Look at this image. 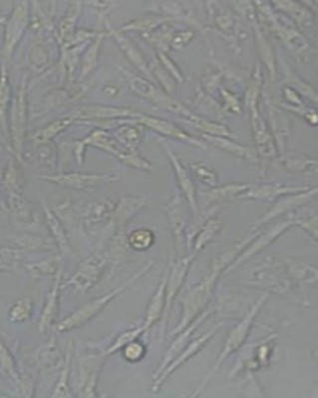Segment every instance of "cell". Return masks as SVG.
<instances>
[{
    "mask_svg": "<svg viewBox=\"0 0 318 398\" xmlns=\"http://www.w3.org/2000/svg\"><path fill=\"white\" fill-rule=\"evenodd\" d=\"M270 293L263 294V295L251 306V310L242 318V321L237 322L235 328L230 332L227 340L225 341V345H223V348H221L220 355H219L218 360H216L213 369H212L209 374H207L206 378L200 383V385L195 388V392L191 395L192 397H198V395L204 390V388H206L209 381H211V379L214 378V374L218 373L221 364L228 359V357H230L232 353L237 352V350L244 345L247 336H249V333H251V328H253L251 326H253L254 319H256V315L260 313L261 308L265 305L268 299L270 298Z\"/></svg>",
    "mask_w": 318,
    "mask_h": 398,
    "instance_id": "3",
    "label": "cell"
},
{
    "mask_svg": "<svg viewBox=\"0 0 318 398\" xmlns=\"http://www.w3.org/2000/svg\"><path fill=\"white\" fill-rule=\"evenodd\" d=\"M152 266L153 262L146 264L133 276H131L126 282H124L121 286L112 290V291L105 294V295L98 297V298L93 299V300L84 304L83 306L75 310L74 312L65 317L64 319L61 320L56 325V331L58 333H68V332H71L73 329H79L85 326L87 322H90L96 315L100 314L118 296L121 295L127 289L130 288L134 283L145 276L147 273H149Z\"/></svg>",
    "mask_w": 318,
    "mask_h": 398,
    "instance_id": "2",
    "label": "cell"
},
{
    "mask_svg": "<svg viewBox=\"0 0 318 398\" xmlns=\"http://www.w3.org/2000/svg\"><path fill=\"white\" fill-rule=\"evenodd\" d=\"M62 267V258L60 255H53L42 260L27 264L25 269L32 277L55 276L58 270Z\"/></svg>",
    "mask_w": 318,
    "mask_h": 398,
    "instance_id": "29",
    "label": "cell"
},
{
    "mask_svg": "<svg viewBox=\"0 0 318 398\" xmlns=\"http://www.w3.org/2000/svg\"><path fill=\"white\" fill-rule=\"evenodd\" d=\"M28 20V8L27 2H20L14 9L13 15L8 21L6 33V52L11 54L21 35L27 27Z\"/></svg>",
    "mask_w": 318,
    "mask_h": 398,
    "instance_id": "19",
    "label": "cell"
},
{
    "mask_svg": "<svg viewBox=\"0 0 318 398\" xmlns=\"http://www.w3.org/2000/svg\"><path fill=\"white\" fill-rule=\"evenodd\" d=\"M139 121L145 125V126L149 127L150 129H155L158 133L162 134V135L172 136V138H178V140L190 141V143H194V145H202L201 143H199V141L191 138L185 132L181 131L180 129L177 128L173 124L165 121V120L144 116L141 117Z\"/></svg>",
    "mask_w": 318,
    "mask_h": 398,
    "instance_id": "26",
    "label": "cell"
},
{
    "mask_svg": "<svg viewBox=\"0 0 318 398\" xmlns=\"http://www.w3.org/2000/svg\"><path fill=\"white\" fill-rule=\"evenodd\" d=\"M118 135L121 136L122 141L129 143V145H135L140 138V132L135 127H123V129L118 131Z\"/></svg>",
    "mask_w": 318,
    "mask_h": 398,
    "instance_id": "44",
    "label": "cell"
},
{
    "mask_svg": "<svg viewBox=\"0 0 318 398\" xmlns=\"http://www.w3.org/2000/svg\"><path fill=\"white\" fill-rule=\"evenodd\" d=\"M223 268L225 267H223V265L214 259V262L212 263L209 274L199 284L188 289L181 297L182 315H181L180 322L177 325L176 328L170 334L171 338H174L183 329L187 328L188 325L192 324L204 311L207 310L209 300L213 295L216 281L225 271Z\"/></svg>",
    "mask_w": 318,
    "mask_h": 398,
    "instance_id": "1",
    "label": "cell"
},
{
    "mask_svg": "<svg viewBox=\"0 0 318 398\" xmlns=\"http://www.w3.org/2000/svg\"><path fill=\"white\" fill-rule=\"evenodd\" d=\"M0 385H1V379H0Z\"/></svg>",
    "mask_w": 318,
    "mask_h": 398,
    "instance_id": "46",
    "label": "cell"
},
{
    "mask_svg": "<svg viewBox=\"0 0 318 398\" xmlns=\"http://www.w3.org/2000/svg\"><path fill=\"white\" fill-rule=\"evenodd\" d=\"M149 204V200L144 197H124L115 204L113 213V228L115 232H123L129 221L135 218L143 208Z\"/></svg>",
    "mask_w": 318,
    "mask_h": 398,
    "instance_id": "15",
    "label": "cell"
},
{
    "mask_svg": "<svg viewBox=\"0 0 318 398\" xmlns=\"http://www.w3.org/2000/svg\"><path fill=\"white\" fill-rule=\"evenodd\" d=\"M122 350H123L124 359L129 362H140L147 353L146 346L138 340L131 341L130 343L125 346Z\"/></svg>",
    "mask_w": 318,
    "mask_h": 398,
    "instance_id": "40",
    "label": "cell"
},
{
    "mask_svg": "<svg viewBox=\"0 0 318 398\" xmlns=\"http://www.w3.org/2000/svg\"><path fill=\"white\" fill-rule=\"evenodd\" d=\"M249 284L277 295H289L296 287L284 270L280 256L266 258L265 262L254 271Z\"/></svg>",
    "mask_w": 318,
    "mask_h": 398,
    "instance_id": "4",
    "label": "cell"
},
{
    "mask_svg": "<svg viewBox=\"0 0 318 398\" xmlns=\"http://www.w3.org/2000/svg\"><path fill=\"white\" fill-rule=\"evenodd\" d=\"M294 225H298L301 229L305 230L317 241V216L313 218H296Z\"/></svg>",
    "mask_w": 318,
    "mask_h": 398,
    "instance_id": "43",
    "label": "cell"
},
{
    "mask_svg": "<svg viewBox=\"0 0 318 398\" xmlns=\"http://www.w3.org/2000/svg\"><path fill=\"white\" fill-rule=\"evenodd\" d=\"M33 303L28 297L20 299L9 308V321L14 324H21L27 322L32 315Z\"/></svg>",
    "mask_w": 318,
    "mask_h": 398,
    "instance_id": "32",
    "label": "cell"
},
{
    "mask_svg": "<svg viewBox=\"0 0 318 398\" xmlns=\"http://www.w3.org/2000/svg\"><path fill=\"white\" fill-rule=\"evenodd\" d=\"M25 258V251L15 247L0 248V267L11 269L15 264L21 262Z\"/></svg>",
    "mask_w": 318,
    "mask_h": 398,
    "instance_id": "38",
    "label": "cell"
},
{
    "mask_svg": "<svg viewBox=\"0 0 318 398\" xmlns=\"http://www.w3.org/2000/svg\"><path fill=\"white\" fill-rule=\"evenodd\" d=\"M169 219L170 227L175 240L176 250L179 258L183 257L184 251L187 248V229L184 218L182 197L175 195L165 206Z\"/></svg>",
    "mask_w": 318,
    "mask_h": 398,
    "instance_id": "12",
    "label": "cell"
},
{
    "mask_svg": "<svg viewBox=\"0 0 318 398\" xmlns=\"http://www.w3.org/2000/svg\"><path fill=\"white\" fill-rule=\"evenodd\" d=\"M72 362V343H69L67 353L63 360L62 367H61L60 374L57 383L54 386L53 392L51 393L53 397H72L73 393L71 386H70V371H71Z\"/></svg>",
    "mask_w": 318,
    "mask_h": 398,
    "instance_id": "27",
    "label": "cell"
},
{
    "mask_svg": "<svg viewBox=\"0 0 318 398\" xmlns=\"http://www.w3.org/2000/svg\"><path fill=\"white\" fill-rule=\"evenodd\" d=\"M0 367L4 369V373H6L7 376L18 385L20 374H18V369H16L15 360L11 355V350L4 345L1 339H0Z\"/></svg>",
    "mask_w": 318,
    "mask_h": 398,
    "instance_id": "36",
    "label": "cell"
},
{
    "mask_svg": "<svg viewBox=\"0 0 318 398\" xmlns=\"http://www.w3.org/2000/svg\"><path fill=\"white\" fill-rule=\"evenodd\" d=\"M80 117L82 118H112L122 116H134V113L125 109L109 107H87L80 111Z\"/></svg>",
    "mask_w": 318,
    "mask_h": 398,
    "instance_id": "35",
    "label": "cell"
},
{
    "mask_svg": "<svg viewBox=\"0 0 318 398\" xmlns=\"http://www.w3.org/2000/svg\"><path fill=\"white\" fill-rule=\"evenodd\" d=\"M63 267H61L54 276L53 287L47 294L46 305L42 310L39 322V331L41 334L46 333L57 320L59 314V302L60 292L62 288Z\"/></svg>",
    "mask_w": 318,
    "mask_h": 398,
    "instance_id": "14",
    "label": "cell"
},
{
    "mask_svg": "<svg viewBox=\"0 0 318 398\" xmlns=\"http://www.w3.org/2000/svg\"><path fill=\"white\" fill-rule=\"evenodd\" d=\"M197 257L195 254L190 253L187 256H183L177 259L175 262L168 268V278H167L166 284V301H165L164 313L162 315V327L161 336H165L166 331L167 322H168L170 312H171L172 306L176 297L180 293L184 283L186 281L190 270L191 266Z\"/></svg>",
    "mask_w": 318,
    "mask_h": 398,
    "instance_id": "6",
    "label": "cell"
},
{
    "mask_svg": "<svg viewBox=\"0 0 318 398\" xmlns=\"http://www.w3.org/2000/svg\"><path fill=\"white\" fill-rule=\"evenodd\" d=\"M308 187H287V185H263L258 187H251L240 195V199L253 200H270L277 199V197H286V195L296 194V193L306 192L310 190Z\"/></svg>",
    "mask_w": 318,
    "mask_h": 398,
    "instance_id": "18",
    "label": "cell"
},
{
    "mask_svg": "<svg viewBox=\"0 0 318 398\" xmlns=\"http://www.w3.org/2000/svg\"><path fill=\"white\" fill-rule=\"evenodd\" d=\"M170 159H171L172 164H173L174 171H175L177 180H178L179 187L182 190L184 197L187 200L188 204L192 207L195 213H198V202H197V193H195V187L190 176L184 169L182 164L179 162L175 155L171 152L170 148H167Z\"/></svg>",
    "mask_w": 318,
    "mask_h": 398,
    "instance_id": "23",
    "label": "cell"
},
{
    "mask_svg": "<svg viewBox=\"0 0 318 398\" xmlns=\"http://www.w3.org/2000/svg\"><path fill=\"white\" fill-rule=\"evenodd\" d=\"M284 270L296 287L317 283V269L314 266L289 257H280Z\"/></svg>",
    "mask_w": 318,
    "mask_h": 398,
    "instance_id": "17",
    "label": "cell"
},
{
    "mask_svg": "<svg viewBox=\"0 0 318 398\" xmlns=\"http://www.w3.org/2000/svg\"><path fill=\"white\" fill-rule=\"evenodd\" d=\"M146 332L147 331L144 328L143 325L136 327V328L127 329V331L120 334L119 336H117L116 340L111 343L110 347L105 350L106 355H113V353L119 352V350H121L125 346L130 343L131 341L138 340V339L140 338L143 334H145Z\"/></svg>",
    "mask_w": 318,
    "mask_h": 398,
    "instance_id": "34",
    "label": "cell"
},
{
    "mask_svg": "<svg viewBox=\"0 0 318 398\" xmlns=\"http://www.w3.org/2000/svg\"><path fill=\"white\" fill-rule=\"evenodd\" d=\"M44 213H46V223L53 235V240L55 242L56 246L62 254H68L71 250L69 240H68L67 234H66L65 228L63 227L62 223L56 218L50 209L44 206Z\"/></svg>",
    "mask_w": 318,
    "mask_h": 398,
    "instance_id": "28",
    "label": "cell"
},
{
    "mask_svg": "<svg viewBox=\"0 0 318 398\" xmlns=\"http://www.w3.org/2000/svg\"><path fill=\"white\" fill-rule=\"evenodd\" d=\"M113 35H114L115 38L117 39L118 43L120 44L121 48L123 49L125 54H126L127 57H129L134 65H136L142 72L146 73L147 75H150L149 70H148L147 65H146L145 60H144L141 54L137 50L135 46L129 41L128 39L125 38L123 35L120 34V32L113 31Z\"/></svg>",
    "mask_w": 318,
    "mask_h": 398,
    "instance_id": "33",
    "label": "cell"
},
{
    "mask_svg": "<svg viewBox=\"0 0 318 398\" xmlns=\"http://www.w3.org/2000/svg\"><path fill=\"white\" fill-rule=\"evenodd\" d=\"M191 169H192L195 178L204 185H208L209 187H216L218 185V176H216V171L205 162H195V164H191Z\"/></svg>",
    "mask_w": 318,
    "mask_h": 398,
    "instance_id": "37",
    "label": "cell"
},
{
    "mask_svg": "<svg viewBox=\"0 0 318 398\" xmlns=\"http://www.w3.org/2000/svg\"><path fill=\"white\" fill-rule=\"evenodd\" d=\"M317 187L310 188L306 192L296 193V194L287 195L286 199H279L272 209H270L265 215L258 219L253 226V232L261 229L263 225H268L270 221L279 218L280 215L289 213L293 209L298 208L299 206H305L317 195Z\"/></svg>",
    "mask_w": 318,
    "mask_h": 398,
    "instance_id": "11",
    "label": "cell"
},
{
    "mask_svg": "<svg viewBox=\"0 0 318 398\" xmlns=\"http://www.w3.org/2000/svg\"><path fill=\"white\" fill-rule=\"evenodd\" d=\"M129 81H130L132 89L138 95L142 96L144 98L156 103L157 105L166 108V109L176 111L178 113H183L182 111H185L180 104L177 103L173 99L165 96L161 91L158 90L156 87L149 83L147 80H144L142 78L135 76V75H130Z\"/></svg>",
    "mask_w": 318,
    "mask_h": 398,
    "instance_id": "16",
    "label": "cell"
},
{
    "mask_svg": "<svg viewBox=\"0 0 318 398\" xmlns=\"http://www.w3.org/2000/svg\"><path fill=\"white\" fill-rule=\"evenodd\" d=\"M11 241L15 248L23 251L51 252L57 248L53 240L40 235H16Z\"/></svg>",
    "mask_w": 318,
    "mask_h": 398,
    "instance_id": "25",
    "label": "cell"
},
{
    "mask_svg": "<svg viewBox=\"0 0 318 398\" xmlns=\"http://www.w3.org/2000/svg\"><path fill=\"white\" fill-rule=\"evenodd\" d=\"M2 271H6V269H4V268H1L0 267V272H2Z\"/></svg>",
    "mask_w": 318,
    "mask_h": 398,
    "instance_id": "45",
    "label": "cell"
},
{
    "mask_svg": "<svg viewBox=\"0 0 318 398\" xmlns=\"http://www.w3.org/2000/svg\"><path fill=\"white\" fill-rule=\"evenodd\" d=\"M64 357L60 353L55 339L47 341L46 345L39 348L36 355V360L40 367L44 369H50L55 367L59 364H62Z\"/></svg>",
    "mask_w": 318,
    "mask_h": 398,
    "instance_id": "30",
    "label": "cell"
},
{
    "mask_svg": "<svg viewBox=\"0 0 318 398\" xmlns=\"http://www.w3.org/2000/svg\"><path fill=\"white\" fill-rule=\"evenodd\" d=\"M42 178L61 185V187L81 190L97 187L103 183H113V181L119 180V176L113 173L103 174L67 173L43 176Z\"/></svg>",
    "mask_w": 318,
    "mask_h": 398,
    "instance_id": "10",
    "label": "cell"
},
{
    "mask_svg": "<svg viewBox=\"0 0 318 398\" xmlns=\"http://www.w3.org/2000/svg\"><path fill=\"white\" fill-rule=\"evenodd\" d=\"M107 357L105 352H87L79 357L80 397H97L99 376Z\"/></svg>",
    "mask_w": 318,
    "mask_h": 398,
    "instance_id": "7",
    "label": "cell"
},
{
    "mask_svg": "<svg viewBox=\"0 0 318 398\" xmlns=\"http://www.w3.org/2000/svg\"><path fill=\"white\" fill-rule=\"evenodd\" d=\"M72 6L69 7V10H68L67 14H66L64 20H62V22H61V26H60V34H61V37H67L68 34H70V30L72 29V25L74 24L75 22V20H76L77 16H74L76 15L77 13H78V8L79 7H77V6H78V2H75V3H71Z\"/></svg>",
    "mask_w": 318,
    "mask_h": 398,
    "instance_id": "41",
    "label": "cell"
},
{
    "mask_svg": "<svg viewBox=\"0 0 318 398\" xmlns=\"http://www.w3.org/2000/svg\"><path fill=\"white\" fill-rule=\"evenodd\" d=\"M115 202L109 199L92 202L84 213L83 222L87 229H93L96 226L105 225L112 221Z\"/></svg>",
    "mask_w": 318,
    "mask_h": 398,
    "instance_id": "21",
    "label": "cell"
},
{
    "mask_svg": "<svg viewBox=\"0 0 318 398\" xmlns=\"http://www.w3.org/2000/svg\"><path fill=\"white\" fill-rule=\"evenodd\" d=\"M109 262L110 257L107 254L91 255L80 264L78 269L67 281L62 283V287H70L80 293H87L102 279Z\"/></svg>",
    "mask_w": 318,
    "mask_h": 398,
    "instance_id": "5",
    "label": "cell"
},
{
    "mask_svg": "<svg viewBox=\"0 0 318 398\" xmlns=\"http://www.w3.org/2000/svg\"><path fill=\"white\" fill-rule=\"evenodd\" d=\"M251 188L249 185H227L212 188L208 192L202 193V206H219L225 202L240 197Z\"/></svg>",
    "mask_w": 318,
    "mask_h": 398,
    "instance_id": "20",
    "label": "cell"
},
{
    "mask_svg": "<svg viewBox=\"0 0 318 398\" xmlns=\"http://www.w3.org/2000/svg\"><path fill=\"white\" fill-rule=\"evenodd\" d=\"M223 324V322H218V324L214 325L213 328L209 329L207 333L195 339V340L190 341L182 352L179 353L175 359L170 362L169 366L162 371L161 374L155 378V383L153 385V392H157L161 388V386L164 385L165 381L172 376V374L175 373L179 367H182L188 360L192 359L198 353L201 352L205 346L209 343V341L220 331Z\"/></svg>",
    "mask_w": 318,
    "mask_h": 398,
    "instance_id": "9",
    "label": "cell"
},
{
    "mask_svg": "<svg viewBox=\"0 0 318 398\" xmlns=\"http://www.w3.org/2000/svg\"><path fill=\"white\" fill-rule=\"evenodd\" d=\"M293 225L294 219H289V220L280 222L279 225H273L272 227L265 230V232H260L258 236L254 238L253 241L247 245L242 253L235 258L234 262L228 266L227 269L225 270V272H223V275L230 274L233 271L237 269V267L242 266V264L249 261V259L253 258L254 256L258 255L261 251L265 250L266 247L270 246L280 235L284 234L287 229H289V228Z\"/></svg>",
    "mask_w": 318,
    "mask_h": 398,
    "instance_id": "8",
    "label": "cell"
},
{
    "mask_svg": "<svg viewBox=\"0 0 318 398\" xmlns=\"http://www.w3.org/2000/svg\"><path fill=\"white\" fill-rule=\"evenodd\" d=\"M168 271L169 269H167L163 274L159 286L155 291L154 295L151 298L147 311H146L145 321L142 324L146 331H148L151 327L154 326L158 322L161 321L163 313H164L165 301H166V284Z\"/></svg>",
    "mask_w": 318,
    "mask_h": 398,
    "instance_id": "22",
    "label": "cell"
},
{
    "mask_svg": "<svg viewBox=\"0 0 318 398\" xmlns=\"http://www.w3.org/2000/svg\"><path fill=\"white\" fill-rule=\"evenodd\" d=\"M8 82H7V76L6 71H2L1 77H0V120L4 121V114H6L7 102L9 98Z\"/></svg>",
    "mask_w": 318,
    "mask_h": 398,
    "instance_id": "42",
    "label": "cell"
},
{
    "mask_svg": "<svg viewBox=\"0 0 318 398\" xmlns=\"http://www.w3.org/2000/svg\"><path fill=\"white\" fill-rule=\"evenodd\" d=\"M212 312H213L212 308H209V310L207 308V310L204 311V312H202V314L192 322V324L188 325L187 328L183 329L182 332H180V333L177 334V336H174L175 340H174L172 345L170 346L169 350H167V353H165L164 359H163L161 364H160L156 373H155L154 379L158 378V376L161 374L162 371L169 366L170 362L175 359L179 353L182 352L184 348H186V346L190 343V339L192 338L195 329L199 328L202 322L206 321V319H208L209 315L212 314Z\"/></svg>",
    "mask_w": 318,
    "mask_h": 398,
    "instance_id": "13",
    "label": "cell"
},
{
    "mask_svg": "<svg viewBox=\"0 0 318 398\" xmlns=\"http://www.w3.org/2000/svg\"><path fill=\"white\" fill-rule=\"evenodd\" d=\"M156 241V235L149 228H138L126 236L127 246L134 251L149 250Z\"/></svg>",
    "mask_w": 318,
    "mask_h": 398,
    "instance_id": "31",
    "label": "cell"
},
{
    "mask_svg": "<svg viewBox=\"0 0 318 398\" xmlns=\"http://www.w3.org/2000/svg\"><path fill=\"white\" fill-rule=\"evenodd\" d=\"M221 227H223V222H221L220 219L211 218L207 220V222L202 226L201 229L197 232L195 237H193L194 241L191 245L188 251L193 249L192 253L195 254V255L201 253L202 249H205L207 245L211 243L214 238L219 234Z\"/></svg>",
    "mask_w": 318,
    "mask_h": 398,
    "instance_id": "24",
    "label": "cell"
},
{
    "mask_svg": "<svg viewBox=\"0 0 318 398\" xmlns=\"http://www.w3.org/2000/svg\"><path fill=\"white\" fill-rule=\"evenodd\" d=\"M71 122L72 120L69 119V118H65V119H61L59 120V121L53 122V124L47 126L46 129L40 131L39 133L37 134L36 136H35V138L40 141V143H41V141L51 140V138L55 136L56 134L60 133L61 131L67 128Z\"/></svg>",
    "mask_w": 318,
    "mask_h": 398,
    "instance_id": "39",
    "label": "cell"
}]
</instances>
